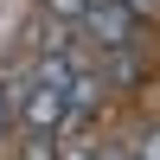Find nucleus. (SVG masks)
<instances>
[{
	"label": "nucleus",
	"instance_id": "9d476101",
	"mask_svg": "<svg viewBox=\"0 0 160 160\" xmlns=\"http://www.w3.org/2000/svg\"><path fill=\"white\" fill-rule=\"evenodd\" d=\"M115 160H141V154H115Z\"/></svg>",
	"mask_w": 160,
	"mask_h": 160
},
{
	"label": "nucleus",
	"instance_id": "423d86ee",
	"mask_svg": "<svg viewBox=\"0 0 160 160\" xmlns=\"http://www.w3.org/2000/svg\"><path fill=\"white\" fill-rule=\"evenodd\" d=\"M45 13H51V19H83V13H90V0H45Z\"/></svg>",
	"mask_w": 160,
	"mask_h": 160
},
{
	"label": "nucleus",
	"instance_id": "f03ea898",
	"mask_svg": "<svg viewBox=\"0 0 160 160\" xmlns=\"http://www.w3.org/2000/svg\"><path fill=\"white\" fill-rule=\"evenodd\" d=\"M19 128H64V90L26 83V96H19Z\"/></svg>",
	"mask_w": 160,
	"mask_h": 160
},
{
	"label": "nucleus",
	"instance_id": "7ed1b4c3",
	"mask_svg": "<svg viewBox=\"0 0 160 160\" xmlns=\"http://www.w3.org/2000/svg\"><path fill=\"white\" fill-rule=\"evenodd\" d=\"M96 96H102V71L77 64L71 90H64V128H83V122H90V109H96Z\"/></svg>",
	"mask_w": 160,
	"mask_h": 160
},
{
	"label": "nucleus",
	"instance_id": "0eeeda50",
	"mask_svg": "<svg viewBox=\"0 0 160 160\" xmlns=\"http://www.w3.org/2000/svg\"><path fill=\"white\" fill-rule=\"evenodd\" d=\"M58 160H102V154H96V141H64Z\"/></svg>",
	"mask_w": 160,
	"mask_h": 160
},
{
	"label": "nucleus",
	"instance_id": "20e7f679",
	"mask_svg": "<svg viewBox=\"0 0 160 160\" xmlns=\"http://www.w3.org/2000/svg\"><path fill=\"white\" fill-rule=\"evenodd\" d=\"M141 77H148V58H141V45H115V51H102V83L135 90Z\"/></svg>",
	"mask_w": 160,
	"mask_h": 160
},
{
	"label": "nucleus",
	"instance_id": "6e6552de",
	"mask_svg": "<svg viewBox=\"0 0 160 160\" xmlns=\"http://www.w3.org/2000/svg\"><path fill=\"white\" fill-rule=\"evenodd\" d=\"M135 154H141V160H160V128H148V135L135 141Z\"/></svg>",
	"mask_w": 160,
	"mask_h": 160
},
{
	"label": "nucleus",
	"instance_id": "1a4fd4ad",
	"mask_svg": "<svg viewBox=\"0 0 160 160\" xmlns=\"http://www.w3.org/2000/svg\"><path fill=\"white\" fill-rule=\"evenodd\" d=\"M0 109H7V83H0Z\"/></svg>",
	"mask_w": 160,
	"mask_h": 160
},
{
	"label": "nucleus",
	"instance_id": "39448f33",
	"mask_svg": "<svg viewBox=\"0 0 160 160\" xmlns=\"http://www.w3.org/2000/svg\"><path fill=\"white\" fill-rule=\"evenodd\" d=\"M58 128H26V148H19V160H58Z\"/></svg>",
	"mask_w": 160,
	"mask_h": 160
},
{
	"label": "nucleus",
	"instance_id": "f257e3e1",
	"mask_svg": "<svg viewBox=\"0 0 160 160\" xmlns=\"http://www.w3.org/2000/svg\"><path fill=\"white\" fill-rule=\"evenodd\" d=\"M77 32H83L96 51L135 45V7H128V0H90V13L77 19Z\"/></svg>",
	"mask_w": 160,
	"mask_h": 160
}]
</instances>
